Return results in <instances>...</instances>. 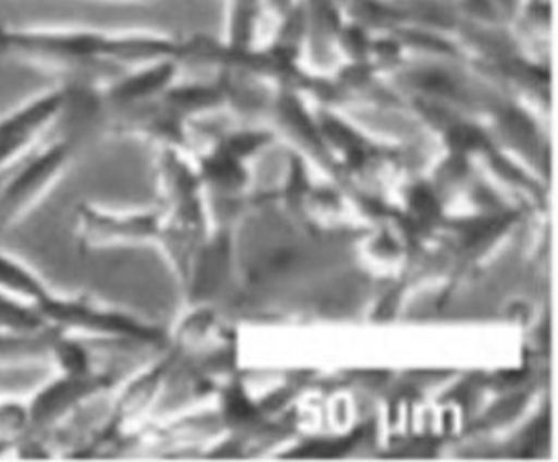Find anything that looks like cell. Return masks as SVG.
Returning <instances> with one entry per match:
<instances>
[{"label":"cell","instance_id":"obj_1","mask_svg":"<svg viewBox=\"0 0 558 462\" xmlns=\"http://www.w3.org/2000/svg\"><path fill=\"white\" fill-rule=\"evenodd\" d=\"M136 45L108 39L92 31L16 29L0 25V56L41 65H80L106 56L133 53Z\"/></svg>","mask_w":558,"mask_h":462},{"label":"cell","instance_id":"obj_2","mask_svg":"<svg viewBox=\"0 0 558 462\" xmlns=\"http://www.w3.org/2000/svg\"><path fill=\"white\" fill-rule=\"evenodd\" d=\"M74 150L75 138L58 136L31 148L4 173L0 187V233L13 228L21 217L27 216L44 199L61 179L74 157Z\"/></svg>","mask_w":558,"mask_h":462},{"label":"cell","instance_id":"obj_3","mask_svg":"<svg viewBox=\"0 0 558 462\" xmlns=\"http://www.w3.org/2000/svg\"><path fill=\"white\" fill-rule=\"evenodd\" d=\"M104 388H108V379L102 376L58 374L53 379L45 381L41 388H37L25 404L27 430L23 434H33L49 442L51 436L61 430L63 420L72 416L75 408H80Z\"/></svg>","mask_w":558,"mask_h":462},{"label":"cell","instance_id":"obj_4","mask_svg":"<svg viewBox=\"0 0 558 462\" xmlns=\"http://www.w3.org/2000/svg\"><path fill=\"white\" fill-rule=\"evenodd\" d=\"M68 101L70 92L56 87L0 118V173H7L41 143L47 129L63 114Z\"/></svg>","mask_w":558,"mask_h":462},{"label":"cell","instance_id":"obj_5","mask_svg":"<svg viewBox=\"0 0 558 462\" xmlns=\"http://www.w3.org/2000/svg\"><path fill=\"white\" fill-rule=\"evenodd\" d=\"M47 327L63 332H89V335H114L131 339H155L157 331L141 325L117 311H104L84 299H65L51 292L44 303L35 304Z\"/></svg>","mask_w":558,"mask_h":462},{"label":"cell","instance_id":"obj_6","mask_svg":"<svg viewBox=\"0 0 558 462\" xmlns=\"http://www.w3.org/2000/svg\"><path fill=\"white\" fill-rule=\"evenodd\" d=\"M0 292H7L25 303L39 304L53 292L49 284L25 262L0 252Z\"/></svg>","mask_w":558,"mask_h":462},{"label":"cell","instance_id":"obj_7","mask_svg":"<svg viewBox=\"0 0 558 462\" xmlns=\"http://www.w3.org/2000/svg\"><path fill=\"white\" fill-rule=\"evenodd\" d=\"M49 329L35 304L0 292V331L37 332Z\"/></svg>","mask_w":558,"mask_h":462},{"label":"cell","instance_id":"obj_8","mask_svg":"<svg viewBox=\"0 0 558 462\" xmlns=\"http://www.w3.org/2000/svg\"><path fill=\"white\" fill-rule=\"evenodd\" d=\"M51 365L58 369V374H68V376L92 374L86 346L74 337H70L68 332L58 331V329L51 341Z\"/></svg>","mask_w":558,"mask_h":462},{"label":"cell","instance_id":"obj_9","mask_svg":"<svg viewBox=\"0 0 558 462\" xmlns=\"http://www.w3.org/2000/svg\"><path fill=\"white\" fill-rule=\"evenodd\" d=\"M169 75V68H161V70H153V72L143 73L138 77H133L129 82H122L120 86L112 92V96L117 100H134L141 96H147L153 89L161 86L162 82Z\"/></svg>","mask_w":558,"mask_h":462},{"label":"cell","instance_id":"obj_10","mask_svg":"<svg viewBox=\"0 0 558 462\" xmlns=\"http://www.w3.org/2000/svg\"><path fill=\"white\" fill-rule=\"evenodd\" d=\"M27 430V405L21 402H0V434L19 438Z\"/></svg>","mask_w":558,"mask_h":462},{"label":"cell","instance_id":"obj_11","mask_svg":"<svg viewBox=\"0 0 558 462\" xmlns=\"http://www.w3.org/2000/svg\"><path fill=\"white\" fill-rule=\"evenodd\" d=\"M226 412L230 414V418L246 420L254 416V408L246 400V396L240 390L228 391L226 396Z\"/></svg>","mask_w":558,"mask_h":462},{"label":"cell","instance_id":"obj_12","mask_svg":"<svg viewBox=\"0 0 558 462\" xmlns=\"http://www.w3.org/2000/svg\"><path fill=\"white\" fill-rule=\"evenodd\" d=\"M360 436H355L353 434L352 438H348V440H341V442H325V445H311V447L305 448L301 454H305V457H338L341 452H345V450H350L352 448L353 442L357 440Z\"/></svg>","mask_w":558,"mask_h":462},{"label":"cell","instance_id":"obj_13","mask_svg":"<svg viewBox=\"0 0 558 462\" xmlns=\"http://www.w3.org/2000/svg\"><path fill=\"white\" fill-rule=\"evenodd\" d=\"M207 169H209V173L214 174V177H218V179H223V181H232V179H240V169L235 167L234 160L230 159L228 155L223 157H216V159L211 160L209 165H207Z\"/></svg>","mask_w":558,"mask_h":462},{"label":"cell","instance_id":"obj_14","mask_svg":"<svg viewBox=\"0 0 558 462\" xmlns=\"http://www.w3.org/2000/svg\"><path fill=\"white\" fill-rule=\"evenodd\" d=\"M414 207L421 211V214H435L437 211V203L433 202V197L430 195H426L423 191H418L416 195H414Z\"/></svg>","mask_w":558,"mask_h":462},{"label":"cell","instance_id":"obj_15","mask_svg":"<svg viewBox=\"0 0 558 462\" xmlns=\"http://www.w3.org/2000/svg\"><path fill=\"white\" fill-rule=\"evenodd\" d=\"M256 146V138H251V136H242V138H235L234 143H232V148H234L235 153H248Z\"/></svg>","mask_w":558,"mask_h":462},{"label":"cell","instance_id":"obj_16","mask_svg":"<svg viewBox=\"0 0 558 462\" xmlns=\"http://www.w3.org/2000/svg\"><path fill=\"white\" fill-rule=\"evenodd\" d=\"M15 438H9V436H2L0 434V459L7 454V452H13L15 450Z\"/></svg>","mask_w":558,"mask_h":462},{"label":"cell","instance_id":"obj_17","mask_svg":"<svg viewBox=\"0 0 558 462\" xmlns=\"http://www.w3.org/2000/svg\"><path fill=\"white\" fill-rule=\"evenodd\" d=\"M2 179H4V173H0V187H2Z\"/></svg>","mask_w":558,"mask_h":462}]
</instances>
